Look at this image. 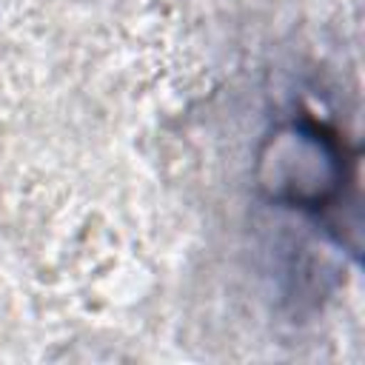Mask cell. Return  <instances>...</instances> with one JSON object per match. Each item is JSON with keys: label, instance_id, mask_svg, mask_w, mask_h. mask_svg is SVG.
Wrapping results in <instances>:
<instances>
[{"label": "cell", "instance_id": "cell-1", "mask_svg": "<svg viewBox=\"0 0 365 365\" xmlns=\"http://www.w3.org/2000/svg\"><path fill=\"white\" fill-rule=\"evenodd\" d=\"M262 188L291 205L319 208L345 180V154L331 131L317 123H291L268 137L259 157Z\"/></svg>", "mask_w": 365, "mask_h": 365}]
</instances>
